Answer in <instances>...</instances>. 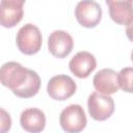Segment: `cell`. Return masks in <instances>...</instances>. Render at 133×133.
<instances>
[{
	"instance_id": "obj_13",
	"label": "cell",
	"mask_w": 133,
	"mask_h": 133,
	"mask_svg": "<svg viewBox=\"0 0 133 133\" xmlns=\"http://www.w3.org/2000/svg\"><path fill=\"white\" fill-rule=\"evenodd\" d=\"M41 87V78L37 75V73L33 70L29 71V76L28 79L25 81V83L16 91H14V94L19 97V98H23V99H28L31 98L33 96H35Z\"/></svg>"
},
{
	"instance_id": "obj_5",
	"label": "cell",
	"mask_w": 133,
	"mask_h": 133,
	"mask_svg": "<svg viewBox=\"0 0 133 133\" xmlns=\"http://www.w3.org/2000/svg\"><path fill=\"white\" fill-rule=\"evenodd\" d=\"M75 17L81 26L94 28L102 19V8L94 0H82L76 5Z\"/></svg>"
},
{
	"instance_id": "obj_15",
	"label": "cell",
	"mask_w": 133,
	"mask_h": 133,
	"mask_svg": "<svg viewBox=\"0 0 133 133\" xmlns=\"http://www.w3.org/2000/svg\"><path fill=\"white\" fill-rule=\"evenodd\" d=\"M1 113H2V117H1V131L5 132V131L10 129L11 119H10L9 114H7L4 109H1Z\"/></svg>"
},
{
	"instance_id": "obj_3",
	"label": "cell",
	"mask_w": 133,
	"mask_h": 133,
	"mask_svg": "<svg viewBox=\"0 0 133 133\" xmlns=\"http://www.w3.org/2000/svg\"><path fill=\"white\" fill-rule=\"evenodd\" d=\"M87 108L89 115L96 121H106L114 111V101L109 95L99 91L90 94L87 100Z\"/></svg>"
},
{
	"instance_id": "obj_11",
	"label": "cell",
	"mask_w": 133,
	"mask_h": 133,
	"mask_svg": "<svg viewBox=\"0 0 133 133\" xmlns=\"http://www.w3.org/2000/svg\"><path fill=\"white\" fill-rule=\"evenodd\" d=\"M92 83L96 90L104 95L115 94L119 88L117 73L112 69H103L99 71L95 75Z\"/></svg>"
},
{
	"instance_id": "obj_9",
	"label": "cell",
	"mask_w": 133,
	"mask_h": 133,
	"mask_svg": "<svg viewBox=\"0 0 133 133\" xmlns=\"http://www.w3.org/2000/svg\"><path fill=\"white\" fill-rule=\"evenodd\" d=\"M110 18L119 25H129L133 21V0H105Z\"/></svg>"
},
{
	"instance_id": "obj_2",
	"label": "cell",
	"mask_w": 133,
	"mask_h": 133,
	"mask_svg": "<svg viewBox=\"0 0 133 133\" xmlns=\"http://www.w3.org/2000/svg\"><path fill=\"white\" fill-rule=\"evenodd\" d=\"M30 69L24 68L21 63L16 61H8L1 66L0 79L2 85L16 91L28 79Z\"/></svg>"
},
{
	"instance_id": "obj_14",
	"label": "cell",
	"mask_w": 133,
	"mask_h": 133,
	"mask_svg": "<svg viewBox=\"0 0 133 133\" xmlns=\"http://www.w3.org/2000/svg\"><path fill=\"white\" fill-rule=\"evenodd\" d=\"M118 85L126 91L133 94V68H124L117 74Z\"/></svg>"
},
{
	"instance_id": "obj_1",
	"label": "cell",
	"mask_w": 133,
	"mask_h": 133,
	"mask_svg": "<svg viewBox=\"0 0 133 133\" xmlns=\"http://www.w3.org/2000/svg\"><path fill=\"white\" fill-rule=\"evenodd\" d=\"M16 43L19 50L26 55H33L41 50L43 37L39 29L33 24H26L17 33Z\"/></svg>"
},
{
	"instance_id": "obj_6",
	"label": "cell",
	"mask_w": 133,
	"mask_h": 133,
	"mask_svg": "<svg viewBox=\"0 0 133 133\" xmlns=\"http://www.w3.org/2000/svg\"><path fill=\"white\" fill-rule=\"evenodd\" d=\"M76 88L75 81L68 75H56L49 80L47 85L49 96L56 101H64L71 98Z\"/></svg>"
},
{
	"instance_id": "obj_4",
	"label": "cell",
	"mask_w": 133,
	"mask_h": 133,
	"mask_svg": "<svg viewBox=\"0 0 133 133\" xmlns=\"http://www.w3.org/2000/svg\"><path fill=\"white\" fill-rule=\"evenodd\" d=\"M86 123L85 112L78 104H72L60 112L59 124L65 132L78 133L85 128Z\"/></svg>"
},
{
	"instance_id": "obj_16",
	"label": "cell",
	"mask_w": 133,
	"mask_h": 133,
	"mask_svg": "<svg viewBox=\"0 0 133 133\" xmlns=\"http://www.w3.org/2000/svg\"><path fill=\"white\" fill-rule=\"evenodd\" d=\"M126 35H127V37L133 43V21L127 26V29H126Z\"/></svg>"
},
{
	"instance_id": "obj_7",
	"label": "cell",
	"mask_w": 133,
	"mask_h": 133,
	"mask_svg": "<svg viewBox=\"0 0 133 133\" xmlns=\"http://www.w3.org/2000/svg\"><path fill=\"white\" fill-rule=\"evenodd\" d=\"M26 0H1L0 23L5 28H12L23 19V5Z\"/></svg>"
},
{
	"instance_id": "obj_17",
	"label": "cell",
	"mask_w": 133,
	"mask_h": 133,
	"mask_svg": "<svg viewBox=\"0 0 133 133\" xmlns=\"http://www.w3.org/2000/svg\"><path fill=\"white\" fill-rule=\"evenodd\" d=\"M131 59H132V61H133V51L131 52Z\"/></svg>"
},
{
	"instance_id": "obj_12",
	"label": "cell",
	"mask_w": 133,
	"mask_h": 133,
	"mask_svg": "<svg viewBox=\"0 0 133 133\" xmlns=\"http://www.w3.org/2000/svg\"><path fill=\"white\" fill-rule=\"evenodd\" d=\"M20 124L25 131L32 133L41 132L46 126L45 113L37 108H27L21 113Z\"/></svg>"
},
{
	"instance_id": "obj_8",
	"label": "cell",
	"mask_w": 133,
	"mask_h": 133,
	"mask_svg": "<svg viewBox=\"0 0 133 133\" xmlns=\"http://www.w3.org/2000/svg\"><path fill=\"white\" fill-rule=\"evenodd\" d=\"M74 47V41L71 34L63 30L53 31L48 38V48L50 53L57 58L68 56Z\"/></svg>"
},
{
	"instance_id": "obj_10",
	"label": "cell",
	"mask_w": 133,
	"mask_h": 133,
	"mask_svg": "<svg viewBox=\"0 0 133 133\" xmlns=\"http://www.w3.org/2000/svg\"><path fill=\"white\" fill-rule=\"evenodd\" d=\"M70 71L78 78H87L97 66L95 56L86 51L78 52L69 62Z\"/></svg>"
}]
</instances>
